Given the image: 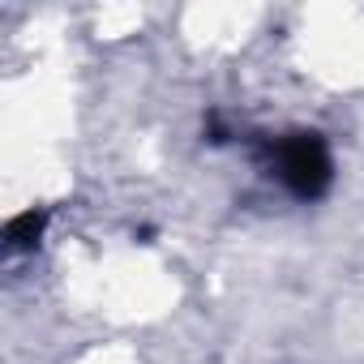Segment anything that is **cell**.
Here are the masks:
<instances>
[{
    "instance_id": "6da1fadb",
    "label": "cell",
    "mask_w": 364,
    "mask_h": 364,
    "mask_svg": "<svg viewBox=\"0 0 364 364\" xmlns=\"http://www.w3.org/2000/svg\"><path fill=\"white\" fill-rule=\"evenodd\" d=\"M274 167H279V176L287 180V185H291L296 193H304V198L326 185V171H330L326 150H321L313 137H291V141H283L279 154H274Z\"/></svg>"
}]
</instances>
